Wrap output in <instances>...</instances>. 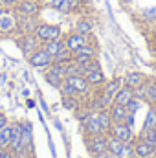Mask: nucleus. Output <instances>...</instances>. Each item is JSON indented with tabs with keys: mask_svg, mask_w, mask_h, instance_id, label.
<instances>
[{
	"mask_svg": "<svg viewBox=\"0 0 156 158\" xmlns=\"http://www.w3.org/2000/svg\"><path fill=\"white\" fill-rule=\"evenodd\" d=\"M68 77V72H66V64H61V63H51L46 70H44V79L50 86L53 88H59Z\"/></svg>",
	"mask_w": 156,
	"mask_h": 158,
	"instance_id": "obj_1",
	"label": "nucleus"
},
{
	"mask_svg": "<svg viewBox=\"0 0 156 158\" xmlns=\"http://www.w3.org/2000/svg\"><path fill=\"white\" fill-rule=\"evenodd\" d=\"M33 33H35V37L40 42H48V40L61 39L63 37V30H61L59 24H46V22H39Z\"/></svg>",
	"mask_w": 156,
	"mask_h": 158,
	"instance_id": "obj_2",
	"label": "nucleus"
},
{
	"mask_svg": "<svg viewBox=\"0 0 156 158\" xmlns=\"http://www.w3.org/2000/svg\"><path fill=\"white\" fill-rule=\"evenodd\" d=\"M109 134L117 138L123 143H134V140H136V134H134L132 127L127 125V123H112V129H110Z\"/></svg>",
	"mask_w": 156,
	"mask_h": 158,
	"instance_id": "obj_3",
	"label": "nucleus"
},
{
	"mask_svg": "<svg viewBox=\"0 0 156 158\" xmlns=\"http://www.w3.org/2000/svg\"><path fill=\"white\" fill-rule=\"evenodd\" d=\"M28 63L33 66V68H39V70H46L51 63H53V57L40 46L39 50H35L33 53L28 55Z\"/></svg>",
	"mask_w": 156,
	"mask_h": 158,
	"instance_id": "obj_4",
	"label": "nucleus"
},
{
	"mask_svg": "<svg viewBox=\"0 0 156 158\" xmlns=\"http://www.w3.org/2000/svg\"><path fill=\"white\" fill-rule=\"evenodd\" d=\"M42 9V2L37 0H18L13 11L17 15H26V17H37Z\"/></svg>",
	"mask_w": 156,
	"mask_h": 158,
	"instance_id": "obj_5",
	"label": "nucleus"
},
{
	"mask_svg": "<svg viewBox=\"0 0 156 158\" xmlns=\"http://www.w3.org/2000/svg\"><path fill=\"white\" fill-rule=\"evenodd\" d=\"M86 149L90 155L97 156L107 153V134H96V136H86Z\"/></svg>",
	"mask_w": 156,
	"mask_h": 158,
	"instance_id": "obj_6",
	"label": "nucleus"
},
{
	"mask_svg": "<svg viewBox=\"0 0 156 158\" xmlns=\"http://www.w3.org/2000/svg\"><path fill=\"white\" fill-rule=\"evenodd\" d=\"M83 132L84 136H96V134H105L103 129H101V123L97 118V110L96 112H90L86 119L83 121Z\"/></svg>",
	"mask_w": 156,
	"mask_h": 158,
	"instance_id": "obj_7",
	"label": "nucleus"
},
{
	"mask_svg": "<svg viewBox=\"0 0 156 158\" xmlns=\"http://www.w3.org/2000/svg\"><path fill=\"white\" fill-rule=\"evenodd\" d=\"M96 57H97V46L94 42H88L86 46H83L77 52H74V61L79 63V64H84V63H88V61H92Z\"/></svg>",
	"mask_w": 156,
	"mask_h": 158,
	"instance_id": "obj_8",
	"label": "nucleus"
},
{
	"mask_svg": "<svg viewBox=\"0 0 156 158\" xmlns=\"http://www.w3.org/2000/svg\"><path fill=\"white\" fill-rule=\"evenodd\" d=\"M88 42H92V35H81V33L72 31L70 35L64 37V44H66V48L72 50V52H77L79 48L86 46Z\"/></svg>",
	"mask_w": 156,
	"mask_h": 158,
	"instance_id": "obj_9",
	"label": "nucleus"
},
{
	"mask_svg": "<svg viewBox=\"0 0 156 158\" xmlns=\"http://www.w3.org/2000/svg\"><path fill=\"white\" fill-rule=\"evenodd\" d=\"M18 46H20V50H22L26 55H30V53H33L35 50H39L40 46H42V42L35 37V33H26V35H20Z\"/></svg>",
	"mask_w": 156,
	"mask_h": 158,
	"instance_id": "obj_10",
	"label": "nucleus"
},
{
	"mask_svg": "<svg viewBox=\"0 0 156 158\" xmlns=\"http://www.w3.org/2000/svg\"><path fill=\"white\" fill-rule=\"evenodd\" d=\"M37 20L35 17H26V15H17V31L20 35H26V33H33L35 28H37Z\"/></svg>",
	"mask_w": 156,
	"mask_h": 158,
	"instance_id": "obj_11",
	"label": "nucleus"
},
{
	"mask_svg": "<svg viewBox=\"0 0 156 158\" xmlns=\"http://www.w3.org/2000/svg\"><path fill=\"white\" fill-rule=\"evenodd\" d=\"M13 30H17V13L11 11V9H6L0 15V31L2 33H9Z\"/></svg>",
	"mask_w": 156,
	"mask_h": 158,
	"instance_id": "obj_12",
	"label": "nucleus"
},
{
	"mask_svg": "<svg viewBox=\"0 0 156 158\" xmlns=\"http://www.w3.org/2000/svg\"><path fill=\"white\" fill-rule=\"evenodd\" d=\"M132 147H134V156L136 158H153V145L149 142H145L143 138L136 136Z\"/></svg>",
	"mask_w": 156,
	"mask_h": 158,
	"instance_id": "obj_13",
	"label": "nucleus"
},
{
	"mask_svg": "<svg viewBox=\"0 0 156 158\" xmlns=\"http://www.w3.org/2000/svg\"><path fill=\"white\" fill-rule=\"evenodd\" d=\"M66 83L76 90L77 96H83V94H88L90 92V85L84 76H68L66 77Z\"/></svg>",
	"mask_w": 156,
	"mask_h": 158,
	"instance_id": "obj_14",
	"label": "nucleus"
},
{
	"mask_svg": "<svg viewBox=\"0 0 156 158\" xmlns=\"http://www.w3.org/2000/svg\"><path fill=\"white\" fill-rule=\"evenodd\" d=\"M20 125H22V143L30 156L33 153V129H31L30 121H20Z\"/></svg>",
	"mask_w": 156,
	"mask_h": 158,
	"instance_id": "obj_15",
	"label": "nucleus"
},
{
	"mask_svg": "<svg viewBox=\"0 0 156 158\" xmlns=\"http://www.w3.org/2000/svg\"><path fill=\"white\" fill-rule=\"evenodd\" d=\"M121 86H123V77H114V79H107L105 85H103L99 90H101L105 96H109L110 99H114V96L119 92Z\"/></svg>",
	"mask_w": 156,
	"mask_h": 158,
	"instance_id": "obj_16",
	"label": "nucleus"
},
{
	"mask_svg": "<svg viewBox=\"0 0 156 158\" xmlns=\"http://www.w3.org/2000/svg\"><path fill=\"white\" fill-rule=\"evenodd\" d=\"M145 81H147V76L142 74V72H136V70L127 72V74L123 76V85H127V86H130V88H138V86L143 85Z\"/></svg>",
	"mask_w": 156,
	"mask_h": 158,
	"instance_id": "obj_17",
	"label": "nucleus"
},
{
	"mask_svg": "<svg viewBox=\"0 0 156 158\" xmlns=\"http://www.w3.org/2000/svg\"><path fill=\"white\" fill-rule=\"evenodd\" d=\"M110 118H112V123H125L127 121V116H129V110L125 105H119V103H112L110 109Z\"/></svg>",
	"mask_w": 156,
	"mask_h": 158,
	"instance_id": "obj_18",
	"label": "nucleus"
},
{
	"mask_svg": "<svg viewBox=\"0 0 156 158\" xmlns=\"http://www.w3.org/2000/svg\"><path fill=\"white\" fill-rule=\"evenodd\" d=\"M92 30H94V22L86 17H81L76 20L74 24V31L76 33H81V35H92Z\"/></svg>",
	"mask_w": 156,
	"mask_h": 158,
	"instance_id": "obj_19",
	"label": "nucleus"
},
{
	"mask_svg": "<svg viewBox=\"0 0 156 158\" xmlns=\"http://www.w3.org/2000/svg\"><path fill=\"white\" fill-rule=\"evenodd\" d=\"M136 96H134V88H130V86H127V85H123L121 88H119V92H117L116 96H114V103H119V105H127L130 99H134Z\"/></svg>",
	"mask_w": 156,
	"mask_h": 158,
	"instance_id": "obj_20",
	"label": "nucleus"
},
{
	"mask_svg": "<svg viewBox=\"0 0 156 158\" xmlns=\"http://www.w3.org/2000/svg\"><path fill=\"white\" fill-rule=\"evenodd\" d=\"M86 81H88V85H90V88H101L103 85H105V74H103V70L99 68V70H94V72H90V74H86L84 76Z\"/></svg>",
	"mask_w": 156,
	"mask_h": 158,
	"instance_id": "obj_21",
	"label": "nucleus"
},
{
	"mask_svg": "<svg viewBox=\"0 0 156 158\" xmlns=\"http://www.w3.org/2000/svg\"><path fill=\"white\" fill-rule=\"evenodd\" d=\"M42 48H44L51 57H55L63 48H66V44H64V39L61 37V39H53V40H48V42H42Z\"/></svg>",
	"mask_w": 156,
	"mask_h": 158,
	"instance_id": "obj_22",
	"label": "nucleus"
},
{
	"mask_svg": "<svg viewBox=\"0 0 156 158\" xmlns=\"http://www.w3.org/2000/svg\"><path fill=\"white\" fill-rule=\"evenodd\" d=\"M145 86H147V94H145V103H149V107H156V81L154 79H149L145 81Z\"/></svg>",
	"mask_w": 156,
	"mask_h": 158,
	"instance_id": "obj_23",
	"label": "nucleus"
},
{
	"mask_svg": "<svg viewBox=\"0 0 156 158\" xmlns=\"http://www.w3.org/2000/svg\"><path fill=\"white\" fill-rule=\"evenodd\" d=\"M97 118H99V123H101L103 132L109 134L110 129H112V118H110V112H109V110H97Z\"/></svg>",
	"mask_w": 156,
	"mask_h": 158,
	"instance_id": "obj_24",
	"label": "nucleus"
},
{
	"mask_svg": "<svg viewBox=\"0 0 156 158\" xmlns=\"http://www.w3.org/2000/svg\"><path fill=\"white\" fill-rule=\"evenodd\" d=\"M81 2L83 0H64L61 6H59V13H63V15H68V13H72V11H76L81 7Z\"/></svg>",
	"mask_w": 156,
	"mask_h": 158,
	"instance_id": "obj_25",
	"label": "nucleus"
},
{
	"mask_svg": "<svg viewBox=\"0 0 156 158\" xmlns=\"http://www.w3.org/2000/svg\"><path fill=\"white\" fill-rule=\"evenodd\" d=\"M74 61V52L68 50V48H63L55 57H53V63H61V64H68Z\"/></svg>",
	"mask_w": 156,
	"mask_h": 158,
	"instance_id": "obj_26",
	"label": "nucleus"
},
{
	"mask_svg": "<svg viewBox=\"0 0 156 158\" xmlns=\"http://www.w3.org/2000/svg\"><path fill=\"white\" fill-rule=\"evenodd\" d=\"M142 129H156V107H149Z\"/></svg>",
	"mask_w": 156,
	"mask_h": 158,
	"instance_id": "obj_27",
	"label": "nucleus"
},
{
	"mask_svg": "<svg viewBox=\"0 0 156 158\" xmlns=\"http://www.w3.org/2000/svg\"><path fill=\"white\" fill-rule=\"evenodd\" d=\"M9 142H11V123H7L0 131V147L2 149H7L9 147Z\"/></svg>",
	"mask_w": 156,
	"mask_h": 158,
	"instance_id": "obj_28",
	"label": "nucleus"
},
{
	"mask_svg": "<svg viewBox=\"0 0 156 158\" xmlns=\"http://www.w3.org/2000/svg\"><path fill=\"white\" fill-rule=\"evenodd\" d=\"M140 138H143L145 142H149L151 145L156 143V129H142L140 131Z\"/></svg>",
	"mask_w": 156,
	"mask_h": 158,
	"instance_id": "obj_29",
	"label": "nucleus"
},
{
	"mask_svg": "<svg viewBox=\"0 0 156 158\" xmlns=\"http://www.w3.org/2000/svg\"><path fill=\"white\" fill-rule=\"evenodd\" d=\"M117 158H136L134 156V147H132V143H123V147H121L119 153H117Z\"/></svg>",
	"mask_w": 156,
	"mask_h": 158,
	"instance_id": "obj_30",
	"label": "nucleus"
},
{
	"mask_svg": "<svg viewBox=\"0 0 156 158\" xmlns=\"http://www.w3.org/2000/svg\"><path fill=\"white\" fill-rule=\"evenodd\" d=\"M99 68H101V66H99L97 59H92V61H88V63L83 64V76H86V74H90V72H94V70H99Z\"/></svg>",
	"mask_w": 156,
	"mask_h": 158,
	"instance_id": "obj_31",
	"label": "nucleus"
},
{
	"mask_svg": "<svg viewBox=\"0 0 156 158\" xmlns=\"http://www.w3.org/2000/svg\"><path fill=\"white\" fill-rule=\"evenodd\" d=\"M140 103H142V101H140L138 98H134V99H130V101H129V103L125 105V107H127V110H129V114H134V112L138 110V107H140Z\"/></svg>",
	"mask_w": 156,
	"mask_h": 158,
	"instance_id": "obj_32",
	"label": "nucleus"
},
{
	"mask_svg": "<svg viewBox=\"0 0 156 158\" xmlns=\"http://www.w3.org/2000/svg\"><path fill=\"white\" fill-rule=\"evenodd\" d=\"M142 15H143V17H147V19H156V7H147Z\"/></svg>",
	"mask_w": 156,
	"mask_h": 158,
	"instance_id": "obj_33",
	"label": "nucleus"
},
{
	"mask_svg": "<svg viewBox=\"0 0 156 158\" xmlns=\"http://www.w3.org/2000/svg\"><path fill=\"white\" fill-rule=\"evenodd\" d=\"M17 2H18V0H0V6H4V7H11V9H13V7L17 6Z\"/></svg>",
	"mask_w": 156,
	"mask_h": 158,
	"instance_id": "obj_34",
	"label": "nucleus"
},
{
	"mask_svg": "<svg viewBox=\"0 0 156 158\" xmlns=\"http://www.w3.org/2000/svg\"><path fill=\"white\" fill-rule=\"evenodd\" d=\"M0 158H17V155H15L11 149H4V151L0 153Z\"/></svg>",
	"mask_w": 156,
	"mask_h": 158,
	"instance_id": "obj_35",
	"label": "nucleus"
},
{
	"mask_svg": "<svg viewBox=\"0 0 156 158\" xmlns=\"http://www.w3.org/2000/svg\"><path fill=\"white\" fill-rule=\"evenodd\" d=\"M7 123H9V121H7V116H6L4 112H0V131H2V129L7 125Z\"/></svg>",
	"mask_w": 156,
	"mask_h": 158,
	"instance_id": "obj_36",
	"label": "nucleus"
},
{
	"mask_svg": "<svg viewBox=\"0 0 156 158\" xmlns=\"http://www.w3.org/2000/svg\"><path fill=\"white\" fill-rule=\"evenodd\" d=\"M96 158H117L116 155H112L110 151H107V153H103V155H97Z\"/></svg>",
	"mask_w": 156,
	"mask_h": 158,
	"instance_id": "obj_37",
	"label": "nucleus"
},
{
	"mask_svg": "<svg viewBox=\"0 0 156 158\" xmlns=\"http://www.w3.org/2000/svg\"><path fill=\"white\" fill-rule=\"evenodd\" d=\"M153 55H154V59H156V40H154V44H153Z\"/></svg>",
	"mask_w": 156,
	"mask_h": 158,
	"instance_id": "obj_38",
	"label": "nucleus"
},
{
	"mask_svg": "<svg viewBox=\"0 0 156 158\" xmlns=\"http://www.w3.org/2000/svg\"><path fill=\"white\" fill-rule=\"evenodd\" d=\"M153 158H156V143L153 145Z\"/></svg>",
	"mask_w": 156,
	"mask_h": 158,
	"instance_id": "obj_39",
	"label": "nucleus"
},
{
	"mask_svg": "<svg viewBox=\"0 0 156 158\" xmlns=\"http://www.w3.org/2000/svg\"><path fill=\"white\" fill-rule=\"evenodd\" d=\"M4 11H6V7H4V6H0V15H2Z\"/></svg>",
	"mask_w": 156,
	"mask_h": 158,
	"instance_id": "obj_40",
	"label": "nucleus"
},
{
	"mask_svg": "<svg viewBox=\"0 0 156 158\" xmlns=\"http://www.w3.org/2000/svg\"><path fill=\"white\" fill-rule=\"evenodd\" d=\"M121 2H127V4H129V2H132V0H121Z\"/></svg>",
	"mask_w": 156,
	"mask_h": 158,
	"instance_id": "obj_41",
	"label": "nucleus"
},
{
	"mask_svg": "<svg viewBox=\"0 0 156 158\" xmlns=\"http://www.w3.org/2000/svg\"><path fill=\"white\" fill-rule=\"evenodd\" d=\"M24 158H33V156H31V155H30V156H24Z\"/></svg>",
	"mask_w": 156,
	"mask_h": 158,
	"instance_id": "obj_42",
	"label": "nucleus"
},
{
	"mask_svg": "<svg viewBox=\"0 0 156 158\" xmlns=\"http://www.w3.org/2000/svg\"><path fill=\"white\" fill-rule=\"evenodd\" d=\"M37 2H42V0H37Z\"/></svg>",
	"mask_w": 156,
	"mask_h": 158,
	"instance_id": "obj_43",
	"label": "nucleus"
}]
</instances>
